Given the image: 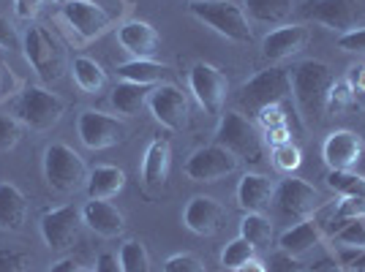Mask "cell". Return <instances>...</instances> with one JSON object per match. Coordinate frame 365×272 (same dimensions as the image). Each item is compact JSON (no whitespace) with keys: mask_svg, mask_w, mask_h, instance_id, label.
Masks as SVG:
<instances>
[{"mask_svg":"<svg viewBox=\"0 0 365 272\" xmlns=\"http://www.w3.org/2000/svg\"><path fill=\"white\" fill-rule=\"evenodd\" d=\"M292 76V98L297 104V112L303 122H319L327 112V90L333 85V71L322 61H303L294 68H289Z\"/></svg>","mask_w":365,"mask_h":272,"instance_id":"1","label":"cell"},{"mask_svg":"<svg viewBox=\"0 0 365 272\" xmlns=\"http://www.w3.org/2000/svg\"><path fill=\"white\" fill-rule=\"evenodd\" d=\"M188 14L207 25L210 31L224 36L227 41L235 44H251L254 41V28L251 19L243 11V6L232 0H191Z\"/></svg>","mask_w":365,"mask_h":272,"instance_id":"2","label":"cell"},{"mask_svg":"<svg viewBox=\"0 0 365 272\" xmlns=\"http://www.w3.org/2000/svg\"><path fill=\"white\" fill-rule=\"evenodd\" d=\"M41 167H44L46 185L52 191H58V194H76V191H82L88 185L91 169L82 161V155L74 147H68L66 142L46 145Z\"/></svg>","mask_w":365,"mask_h":272,"instance_id":"3","label":"cell"},{"mask_svg":"<svg viewBox=\"0 0 365 272\" xmlns=\"http://www.w3.org/2000/svg\"><path fill=\"white\" fill-rule=\"evenodd\" d=\"M215 145L229 150L237 161L248 164H259L264 155V136L257 128V122L248 120L243 112H221Z\"/></svg>","mask_w":365,"mask_h":272,"instance_id":"4","label":"cell"},{"mask_svg":"<svg viewBox=\"0 0 365 272\" xmlns=\"http://www.w3.org/2000/svg\"><path fill=\"white\" fill-rule=\"evenodd\" d=\"M63 115H66V101L58 93L46 90L41 85L22 88L14 101V117L36 134L52 131Z\"/></svg>","mask_w":365,"mask_h":272,"instance_id":"5","label":"cell"},{"mask_svg":"<svg viewBox=\"0 0 365 272\" xmlns=\"http://www.w3.org/2000/svg\"><path fill=\"white\" fill-rule=\"evenodd\" d=\"M292 98V76L287 68H264L254 74L237 93V106L248 115H259L264 106L281 104Z\"/></svg>","mask_w":365,"mask_h":272,"instance_id":"6","label":"cell"},{"mask_svg":"<svg viewBox=\"0 0 365 272\" xmlns=\"http://www.w3.org/2000/svg\"><path fill=\"white\" fill-rule=\"evenodd\" d=\"M22 52L41 82H58L66 71V55L44 25H31L22 36Z\"/></svg>","mask_w":365,"mask_h":272,"instance_id":"7","label":"cell"},{"mask_svg":"<svg viewBox=\"0 0 365 272\" xmlns=\"http://www.w3.org/2000/svg\"><path fill=\"white\" fill-rule=\"evenodd\" d=\"M273 204L287 224H300L305 218H314L324 207V199L311 182L300 177H287L281 180V185H275Z\"/></svg>","mask_w":365,"mask_h":272,"instance_id":"8","label":"cell"},{"mask_svg":"<svg viewBox=\"0 0 365 272\" xmlns=\"http://www.w3.org/2000/svg\"><path fill=\"white\" fill-rule=\"evenodd\" d=\"M76 134L88 150H109L128 139V125L107 112L98 109H82L76 117Z\"/></svg>","mask_w":365,"mask_h":272,"instance_id":"9","label":"cell"},{"mask_svg":"<svg viewBox=\"0 0 365 272\" xmlns=\"http://www.w3.org/2000/svg\"><path fill=\"white\" fill-rule=\"evenodd\" d=\"M188 88H191V95L197 98V104L207 115H218L221 117V112H224L229 98V79L218 66L205 61L194 63L191 71H188Z\"/></svg>","mask_w":365,"mask_h":272,"instance_id":"10","label":"cell"},{"mask_svg":"<svg viewBox=\"0 0 365 272\" xmlns=\"http://www.w3.org/2000/svg\"><path fill=\"white\" fill-rule=\"evenodd\" d=\"M61 19L74 31L79 44L96 41L112 28V14L93 0H63Z\"/></svg>","mask_w":365,"mask_h":272,"instance_id":"11","label":"cell"},{"mask_svg":"<svg viewBox=\"0 0 365 272\" xmlns=\"http://www.w3.org/2000/svg\"><path fill=\"white\" fill-rule=\"evenodd\" d=\"M148 109H150V115L155 117V122H161L167 131H182V128H188L191 106H188L185 93L178 85L161 82V85L150 88Z\"/></svg>","mask_w":365,"mask_h":272,"instance_id":"12","label":"cell"},{"mask_svg":"<svg viewBox=\"0 0 365 272\" xmlns=\"http://www.w3.org/2000/svg\"><path fill=\"white\" fill-rule=\"evenodd\" d=\"M240 169V161L232 155L229 150L210 145V147H199L188 155V161L182 164L185 177L194 182H218L235 174Z\"/></svg>","mask_w":365,"mask_h":272,"instance_id":"13","label":"cell"},{"mask_svg":"<svg viewBox=\"0 0 365 272\" xmlns=\"http://www.w3.org/2000/svg\"><path fill=\"white\" fill-rule=\"evenodd\" d=\"M300 14L308 22H319L324 28L341 33V36L357 31V25L363 19L357 0H308V3H303Z\"/></svg>","mask_w":365,"mask_h":272,"instance_id":"14","label":"cell"},{"mask_svg":"<svg viewBox=\"0 0 365 272\" xmlns=\"http://www.w3.org/2000/svg\"><path fill=\"white\" fill-rule=\"evenodd\" d=\"M38 226L49 251H68L79 240L85 221H82V210H76L74 204H63V207L46 210Z\"/></svg>","mask_w":365,"mask_h":272,"instance_id":"15","label":"cell"},{"mask_svg":"<svg viewBox=\"0 0 365 272\" xmlns=\"http://www.w3.org/2000/svg\"><path fill=\"white\" fill-rule=\"evenodd\" d=\"M335 215V207H322L314 218H305L300 224H292L287 231H281V237H278V245H281V251H287L292 256H305L308 251H314V248H319L322 240H324V234H327V218Z\"/></svg>","mask_w":365,"mask_h":272,"instance_id":"16","label":"cell"},{"mask_svg":"<svg viewBox=\"0 0 365 272\" xmlns=\"http://www.w3.org/2000/svg\"><path fill=\"white\" fill-rule=\"evenodd\" d=\"M227 210L221 207V202L213 197H191L185 210H182V226L188 229L197 237H215L221 226H224Z\"/></svg>","mask_w":365,"mask_h":272,"instance_id":"17","label":"cell"},{"mask_svg":"<svg viewBox=\"0 0 365 272\" xmlns=\"http://www.w3.org/2000/svg\"><path fill=\"white\" fill-rule=\"evenodd\" d=\"M169 169H172V145L164 136H155L148 142L145 155H142V167H139L142 185L148 194L164 191V185L169 180Z\"/></svg>","mask_w":365,"mask_h":272,"instance_id":"18","label":"cell"},{"mask_svg":"<svg viewBox=\"0 0 365 272\" xmlns=\"http://www.w3.org/2000/svg\"><path fill=\"white\" fill-rule=\"evenodd\" d=\"M118 44L131 55V61H155L161 49V36L145 19H128L118 28Z\"/></svg>","mask_w":365,"mask_h":272,"instance_id":"19","label":"cell"},{"mask_svg":"<svg viewBox=\"0 0 365 272\" xmlns=\"http://www.w3.org/2000/svg\"><path fill=\"white\" fill-rule=\"evenodd\" d=\"M322 158L330 167V172L357 167L360 158H363V139L354 131H349V128L330 131L327 139H324V145H322Z\"/></svg>","mask_w":365,"mask_h":272,"instance_id":"20","label":"cell"},{"mask_svg":"<svg viewBox=\"0 0 365 272\" xmlns=\"http://www.w3.org/2000/svg\"><path fill=\"white\" fill-rule=\"evenodd\" d=\"M308 44V28L303 25H278L262 38V55L270 63H287L300 55Z\"/></svg>","mask_w":365,"mask_h":272,"instance_id":"21","label":"cell"},{"mask_svg":"<svg viewBox=\"0 0 365 272\" xmlns=\"http://www.w3.org/2000/svg\"><path fill=\"white\" fill-rule=\"evenodd\" d=\"M275 182L267 174L245 172L237 182V204L243 212H264L273 204Z\"/></svg>","mask_w":365,"mask_h":272,"instance_id":"22","label":"cell"},{"mask_svg":"<svg viewBox=\"0 0 365 272\" xmlns=\"http://www.w3.org/2000/svg\"><path fill=\"white\" fill-rule=\"evenodd\" d=\"M82 221H85V226L96 231L98 237H120L123 229H125V218H123V212L112 204V202H96L91 199L85 207H82Z\"/></svg>","mask_w":365,"mask_h":272,"instance_id":"23","label":"cell"},{"mask_svg":"<svg viewBox=\"0 0 365 272\" xmlns=\"http://www.w3.org/2000/svg\"><path fill=\"white\" fill-rule=\"evenodd\" d=\"M125 188V172L120 167H112V164H98V167L91 169L88 174V199H96V202H109L115 199Z\"/></svg>","mask_w":365,"mask_h":272,"instance_id":"24","label":"cell"},{"mask_svg":"<svg viewBox=\"0 0 365 272\" xmlns=\"http://www.w3.org/2000/svg\"><path fill=\"white\" fill-rule=\"evenodd\" d=\"M28 218V199L14 182H0V229L22 231Z\"/></svg>","mask_w":365,"mask_h":272,"instance_id":"25","label":"cell"},{"mask_svg":"<svg viewBox=\"0 0 365 272\" xmlns=\"http://www.w3.org/2000/svg\"><path fill=\"white\" fill-rule=\"evenodd\" d=\"M71 76H74V85L85 95H101L109 85V76L101 68V63H96L88 55L74 58V63H71Z\"/></svg>","mask_w":365,"mask_h":272,"instance_id":"26","label":"cell"},{"mask_svg":"<svg viewBox=\"0 0 365 272\" xmlns=\"http://www.w3.org/2000/svg\"><path fill=\"white\" fill-rule=\"evenodd\" d=\"M172 71L167 63L158 61H128L118 66V76L120 82H134V85H145V88H155L161 85L167 74Z\"/></svg>","mask_w":365,"mask_h":272,"instance_id":"27","label":"cell"},{"mask_svg":"<svg viewBox=\"0 0 365 272\" xmlns=\"http://www.w3.org/2000/svg\"><path fill=\"white\" fill-rule=\"evenodd\" d=\"M148 98H150V88H145V85L118 82V85L112 88V106H115V112L123 115V117L139 115V112L148 106Z\"/></svg>","mask_w":365,"mask_h":272,"instance_id":"28","label":"cell"},{"mask_svg":"<svg viewBox=\"0 0 365 272\" xmlns=\"http://www.w3.org/2000/svg\"><path fill=\"white\" fill-rule=\"evenodd\" d=\"M294 0H245L243 11L262 25H287Z\"/></svg>","mask_w":365,"mask_h":272,"instance_id":"29","label":"cell"},{"mask_svg":"<svg viewBox=\"0 0 365 272\" xmlns=\"http://www.w3.org/2000/svg\"><path fill=\"white\" fill-rule=\"evenodd\" d=\"M240 237L248 240L254 248H270V242L275 240L273 221L264 218V212H245L240 221Z\"/></svg>","mask_w":365,"mask_h":272,"instance_id":"30","label":"cell"},{"mask_svg":"<svg viewBox=\"0 0 365 272\" xmlns=\"http://www.w3.org/2000/svg\"><path fill=\"white\" fill-rule=\"evenodd\" d=\"M327 188L341 199H360L365 197V177L351 169H335L327 174Z\"/></svg>","mask_w":365,"mask_h":272,"instance_id":"31","label":"cell"},{"mask_svg":"<svg viewBox=\"0 0 365 272\" xmlns=\"http://www.w3.org/2000/svg\"><path fill=\"white\" fill-rule=\"evenodd\" d=\"M123 272H150V253L145 248V242L139 240H125L120 245V253H118Z\"/></svg>","mask_w":365,"mask_h":272,"instance_id":"32","label":"cell"},{"mask_svg":"<svg viewBox=\"0 0 365 272\" xmlns=\"http://www.w3.org/2000/svg\"><path fill=\"white\" fill-rule=\"evenodd\" d=\"M338 248H360L365 251V215L363 218H346L341 221V229L333 231Z\"/></svg>","mask_w":365,"mask_h":272,"instance_id":"33","label":"cell"},{"mask_svg":"<svg viewBox=\"0 0 365 272\" xmlns=\"http://www.w3.org/2000/svg\"><path fill=\"white\" fill-rule=\"evenodd\" d=\"M354 104H357V95H354V90L349 88V82H346V79H333V85H330V90H327L324 112H327V115H341V112L351 109Z\"/></svg>","mask_w":365,"mask_h":272,"instance_id":"34","label":"cell"},{"mask_svg":"<svg viewBox=\"0 0 365 272\" xmlns=\"http://www.w3.org/2000/svg\"><path fill=\"white\" fill-rule=\"evenodd\" d=\"M254 253H257V248H254L251 242L243 240V237H235V240H229L227 245H224V251H221V267L237 270L248 258H254Z\"/></svg>","mask_w":365,"mask_h":272,"instance_id":"35","label":"cell"},{"mask_svg":"<svg viewBox=\"0 0 365 272\" xmlns=\"http://www.w3.org/2000/svg\"><path fill=\"white\" fill-rule=\"evenodd\" d=\"M273 164L278 172H287V174H292V172H297L300 169V164H303V152H300V147L297 145H292V142H284V145H275L273 147Z\"/></svg>","mask_w":365,"mask_h":272,"instance_id":"36","label":"cell"},{"mask_svg":"<svg viewBox=\"0 0 365 272\" xmlns=\"http://www.w3.org/2000/svg\"><path fill=\"white\" fill-rule=\"evenodd\" d=\"M28 270H31V256H28V251L0 245V272H28Z\"/></svg>","mask_w":365,"mask_h":272,"instance_id":"37","label":"cell"},{"mask_svg":"<svg viewBox=\"0 0 365 272\" xmlns=\"http://www.w3.org/2000/svg\"><path fill=\"white\" fill-rule=\"evenodd\" d=\"M22 139V122L14 115H0V152L14 150Z\"/></svg>","mask_w":365,"mask_h":272,"instance_id":"38","label":"cell"},{"mask_svg":"<svg viewBox=\"0 0 365 272\" xmlns=\"http://www.w3.org/2000/svg\"><path fill=\"white\" fill-rule=\"evenodd\" d=\"M19 90H22V79L16 76V71L9 66V63L0 61V104H6V101L16 98Z\"/></svg>","mask_w":365,"mask_h":272,"instance_id":"39","label":"cell"},{"mask_svg":"<svg viewBox=\"0 0 365 272\" xmlns=\"http://www.w3.org/2000/svg\"><path fill=\"white\" fill-rule=\"evenodd\" d=\"M257 120L262 122L264 131H270V128H284V125H289V115H287V106L281 101V104L264 106L257 115Z\"/></svg>","mask_w":365,"mask_h":272,"instance_id":"40","label":"cell"},{"mask_svg":"<svg viewBox=\"0 0 365 272\" xmlns=\"http://www.w3.org/2000/svg\"><path fill=\"white\" fill-rule=\"evenodd\" d=\"M161 272H207V270H205V264L197 256H191V253H175V256H169L164 261Z\"/></svg>","mask_w":365,"mask_h":272,"instance_id":"41","label":"cell"},{"mask_svg":"<svg viewBox=\"0 0 365 272\" xmlns=\"http://www.w3.org/2000/svg\"><path fill=\"white\" fill-rule=\"evenodd\" d=\"M338 49H344L349 55H357V58H365V28H357V31L338 36Z\"/></svg>","mask_w":365,"mask_h":272,"instance_id":"42","label":"cell"},{"mask_svg":"<svg viewBox=\"0 0 365 272\" xmlns=\"http://www.w3.org/2000/svg\"><path fill=\"white\" fill-rule=\"evenodd\" d=\"M267 272H303V264L297 256H292L287 251H278L267 261Z\"/></svg>","mask_w":365,"mask_h":272,"instance_id":"43","label":"cell"},{"mask_svg":"<svg viewBox=\"0 0 365 272\" xmlns=\"http://www.w3.org/2000/svg\"><path fill=\"white\" fill-rule=\"evenodd\" d=\"M0 49H22L19 33L3 14H0Z\"/></svg>","mask_w":365,"mask_h":272,"instance_id":"44","label":"cell"},{"mask_svg":"<svg viewBox=\"0 0 365 272\" xmlns=\"http://www.w3.org/2000/svg\"><path fill=\"white\" fill-rule=\"evenodd\" d=\"M344 79L349 82V88L354 90L357 98L365 95V63H354V66H349V71H346Z\"/></svg>","mask_w":365,"mask_h":272,"instance_id":"45","label":"cell"},{"mask_svg":"<svg viewBox=\"0 0 365 272\" xmlns=\"http://www.w3.org/2000/svg\"><path fill=\"white\" fill-rule=\"evenodd\" d=\"M46 0H14V14L19 19H28L31 22L33 16L41 11V6H44Z\"/></svg>","mask_w":365,"mask_h":272,"instance_id":"46","label":"cell"},{"mask_svg":"<svg viewBox=\"0 0 365 272\" xmlns=\"http://www.w3.org/2000/svg\"><path fill=\"white\" fill-rule=\"evenodd\" d=\"M96 272H123V270H120L118 256H112V253H101L98 261H96Z\"/></svg>","mask_w":365,"mask_h":272,"instance_id":"47","label":"cell"},{"mask_svg":"<svg viewBox=\"0 0 365 272\" xmlns=\"http://www.w3.org/2000/svg\"><path fill=\"white\" fill-rule=\"evenodd\" d=\"M235 272H267V264H264V261H259V258L254 256V258H248L245 264H240Z\"/></svg>","mask_w":365,"mask_h":272,"instance_id":"48","label":"cell"},{"mask_svg":"<svg viewBox=\"0 0 365 272\" xmlns=\"http://www.w3.org/2000/svg\"><path fill=\"white\" fill-rule=\"evenodd\" d=\"M76 270H79V267H76L71 258H61V261H55L46 272H76Z\"/></svg>","mask_w":365,"mask_h":272,"instance_id":"49","label":"cell"},{"mask_svg":"<svg viewBox=\"0 0 365 272\" xmlns=\"http://www.w3.org/2000/svg\"><path fill=\"white\" fill-rule=\"evenodd\" d=\"M330 272H351V270H346V267H333Z\"/></svg>","mask_w":365,"mask_h":272,"instance_id":"50","label":"cell"},{"mask_svg":"<svg viewBox=\"0 0 365 272\" xmlns=\"http://www.w3.org/2000/svg\"><path fill=\"white\" fill-rule=\"evenodd\" d=\"M76 272H82V270H76Z\"/></svg>","mask_w":365,"mask_h":272,"instance_id":"51","label":"cell"}]
</instances>
